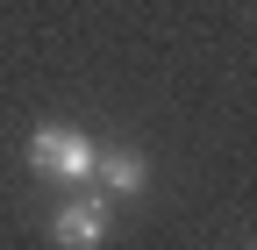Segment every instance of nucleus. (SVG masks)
Returning a JSON list of instances; mask_svg holds the SVG:
<instances>
[{
    "label": "nucleus",
    "mask_w": 257,
    "mask_h": 250,
    "mask_svg": "<svg viewBox=\"0 0 257 250\" xmlns=\"http://www.w3.org/2000/svg\"><path fill=\"white\" fill-rule=\"evenodd\" d=\"M93 158H100V143H93L86 129H72V121H43V129L29 136V165H36L43 179L86 186L93 179Z\"/></svg>",
    "instance_id": "1"
},
{
    "label": "nucleus",
    "mask_w": 257,
    "mask_h": 250,
    "mask_svg": "<svg viewBox=\"0 0 257 250\" xmlns=\"http://www.w3.org/2000/svg\"><path fill=\"white\" fill-rule=\"evenodd\" d=\"M93 179H100L107 193H143V186H150V165H143L136 143H107L100 158H93Z\"/></svg>",
    "instance_id": "3"
},
{
    "label": "nucleus",
    "mask_w": 257,
    "mask_h": 250,
    "mask_svg": "<svg viewBox=\"0 0 257 250\" xmlns=\"http://www.w3.org/2000/svg\"><path fill=\"white\" fill-rule=\"evenodd\" d=\"M50 236H57V250H100L114 236V207L100 193H72V200L50 214Z\"/></svg>",
    "instance_id": "2"
}]
</instances>
